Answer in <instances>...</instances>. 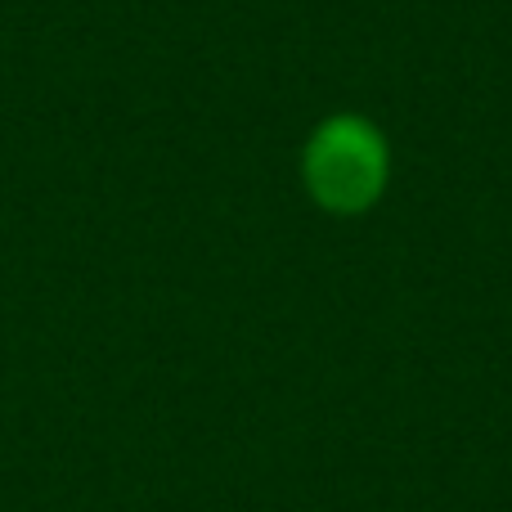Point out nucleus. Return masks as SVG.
Wrapping results in <instances>:
<instances>
[{
    "mask_svg": "<svg viewBox=\"0 0 512 512\" xmlns=\"http://www.w3.org/2000/svg\"><path fill=\"white\" fill-rule=\"evenodd\" d=\"M391 180L387 135L364 113H333L301 144V185L328 216H364Z\"/></svg>",
    "mask_w": 512,
    "mask_h": 512,
    "instance_id": "nucleus-1",
    "label": "nucleus"
}]
</instances>
